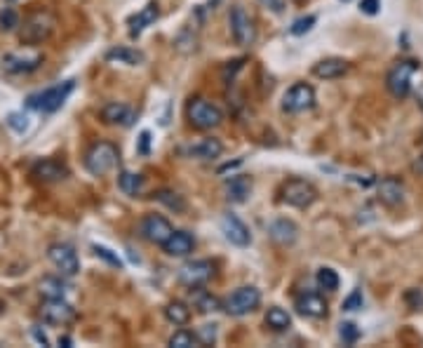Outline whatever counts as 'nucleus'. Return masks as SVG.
Segmentation results:
<instances>
[{"label":"nucleus","instance_id":"f257e3e1","mask_svg":"<svg viewBox=\"0 0 423 348\" xmlns=\"http://www.w3.org/2000/svg\"><path fill=\"white\" fill-rule=\"evenodd\" d=\"M120 163V151L111 141H94L85 151L82 165L92 177H104V174L113 172Z\"/></svg>","mask_w":423,"mask_h":348},{"label":"nucleus","instance_id":"f03ea898","mask_svg":"<svg viewBox=\"0 0 423 348\" xmlns=\"http://www.w3.org/2000/svg\"><path fill=\"white\" fill-rule=\"evenodd\" d=\"M75 89V80H64L57 82L52 87H45L40 92H34L27 96V106L40 113H54L64 106V101L68 99V94Z\"/></svg>","mask_w":423,"mask_h":348},{"label":"nucleus","instance_id":"7ed1b4c3","mask_svg":"<svg viewBox=\"0 0 423 348\" xmlns=\"http://www.w3.org/2000/svg\"><path fill=\"white\" fill-rule=\"evenodd\" d=\"M57 19L47 10H38L19 24V41L24 45H40L54 34Z\"/></svg>","mask_w":423,"mask_h":348},{"label":"nucleus","instance_id":"20e7f679","mask_svg":"<svg viewBox=\"0 0 423 348\" xmlns=\"http://www.w3.org/2000/svg\"><path fill=\"white\" fill-rule=\"evenodd\" d=\"M186 118H188V122L195 130L207 132L221 125L223 111L216 104H212L209 99H205V96H193V99L186 104Z\"/></svg>","mask_w":423,"mask_h":348},{"label":"nucleus","instance_id":"39448f33","mask_svg":"<svg viewBox=\"0 0 423 348\" xmlns=\"http://www.w3.org/2000/svg\"><path fill=\"white\" fill-rule=\"evenodd\" d=\"M421 64L414 61V59H400V61H395V66L388 71L386 87L395 99H405V96L412 94V78H414V71Z\"/></svg>","mask_w":423,"mask_h":348},{"label":"nucleus","instance_id":"423d86ee","mask_svg":"<svg viewBox=\"0 0 423 348\" xmlns=\"http://www.w3.org/2000/svg\"><path fill=\"white\" fill-rule=\"evenodd\" d=\"M280 201L290 205V208L309 210L318 201V189L311 182H306V179H290V182L282 184Z\"/></svg>","mask_w":423,"mask_h":348},{"label":"nucleus","instance_id":"0eeeda50","mask_svg":"<svg viewBox=\"0 0 423 348\" xmlns=\"http://www.w3.org/2000/svg\"><path fill=\"white\" fill-rule=\"evenodd\" d=\"M261 304V292L252 285L238 287L235 292H230L226 299L221 301V308L233 318H242V315H249L256 311Z\"/></svg>","mask_w":423,"mask_h":348},{"label":"nucleus","instance_id":"6e6552de","mask_svg":"<svg viewBox=\"0 0 423 348\" xmlns=\"http://www.w3.org/2000/svg\"><path fill=\"white\" fill-rule=\"evenodd\" d=\"M282 111L297 115L306 113L316 106V89H313L309 82H294V85L282 94Z\"/></svg>","mask_w":423,"mask_h":348},{"label":"nucleus","instance_id":"1a4fd4ad","mask_svg":"<svg viewBox=\"0 0 423 348\" xmlns=\"http://www.w3.org/2000/svg\"><path fill=\"white\" fill-rule=\"evenodd\" d=\"M228 27H230V36H233L235 45H240V48H249V45H254L256 27H254L252 17L245 12V8H240V5H233V8H230Z\"/></svg>","mask_w":423,"mask_h":348},{"label":"nucleus","instance_id":"9d476101","mask_svg":"<svg viewBox=\"0 0 423 348\" xmlns=\"http://www.w3.org/2000/svg\"><path fill=\"white\" fill-rule=\"evenodd\" d=\"M47 259L52 261V266L59 270L64 278H73L80 273V259L75 254V249L66 242H52L47 247Z\"/></svg>","mask_w":423,"mask_h":348},{"label":"nucleus","instance_id":"9b49d317","mask_svg":"<svg viewBox=\"0 0 423 348\" xmlns=\"http://www.w3.org/2000/svg\"><path fill=\"white\" fill-rule=\"evenodd\" d=\"M216 275V266L209 259H195L179 268V282L186 287H205Z\"/></svg>","mask_w":423,"mask_h":348},{"label":"nucleus","instance_id":"f8f14e48","mask_svg":"<svg viewBox=\"0 0 423 348\" xmlns=\"http://www.w3.org/2000/svg\"><path fill=\"white\" fill-rule=\"evenodd\" d=\"M38 315H40V320L45 322V325H57V327H64L68 325V322L75 320V308L68 304L64 296H54V299H45L40 311H38Z\"/></svg>","mask_w":423,"mask_h":348},{"label":"nucleus","instance_id":"ddd939ff","mask_svg":"<svg viewBox=\"0 0 423 348\" xmlns=\"http://www.w3.org/2000/svg\"><path fill=\"white\" fill-rule=\"evenodd\" d=\"M172 233H175L172 224L160 215H146L139 222V235L144 238V240H149L151 245H160V247H163V245L170 240Z\"/></svg>","mask_w":423,"mask_h":348},{"label":"nucleus","instance_id":"4468645a","mask_svg":"<svg viewBox=\"0 0 423 348\" xmlns=\"http://www.w3.org/2000/svg\"><path fill=\"white\" fill-rule=\"evenodd\" d=\"M45 61V57L40 52H10L3 57V71L10 75H24V73H34L36 68H40V64Z\"/></svg>","mask_w":423,"mask_h":348},{"label":"nucleus","instance_id":"2eb2a0df","mask_svg":"<svg viewBox=\"0 0 423 348\" xmlns=\"http://www.w3.org/2000/svg\"><path fill=\"white\" fill-rule=\"evenodd\" d=\"M31 177L36 182H43V184H57V182H64L68 177V167L59 163L54 158H45V160H38L31 170Z\"/></svg>","mask_w":423,"mask_h":348},{"label":"nucleus","instance_id":"dca6fc26","mask_svg":"<svg viewBox=\"0 0 423 348\" xmlns=\"http://www.w3.org/2000/svg\"><path fill=\"white\" fill-rule=\"evenodd\" d=\"M221 231L226 235V240L235 247H247L252 242V233H249L247 224L238 219L235 215H223L221 217Z\"/></svg>","mask_w":423,"mask_h":348},{"label":"nucleus","instance_id":"f3484780","mask_svg":"<svg viewBox=\"0 0 423 348\" xmlns=\"http://www.w3.org/2000/svg\"><path fill=\"white\" fill-rule=\"evenodd\" d=\"M184 158H193V160H216L223 153V144L219 139H200L195 144L181 146L179 148Z\"/></svg>","mask_w":423,"mask_h":348},{"label":"nucleus","instance_id":"a211bd4d","mask_svg":"<svg viewBox=\"0 0 423 348\" xmlns=\"http://www.w3.org/2000/svg\"><path fill=\"white\" fill-rule=\"evenodd\" d=\"M101 120L106 125H118V127H130L137 120V113H134L132 106L123 104V101H108V104L101 108Z\"/></svg>","mask_w":423,"mask_h":348},{"label":"nucleus","instance_id":"6ab92c4d","mask_svg":"<svg viewBox=\"0 0 423 348\" xmlns=\"http://www.w3.org/2000/svg\"><path fill=\"white\" fill-rule=\"evenodd\" d=\"M376 191H379V201L386 205V208H400L405 203V184L395 177H383L379 184H376Z\"/></svg>","mask_w":423,"mask_h":348},{"label":"nucleus","instance_id":"aec40b11","mask_svg":"<svg viewBox=\"0 0 423 348\" xmlns=\"http://www.w3.org/2000/svg\"><path fill=\"white\" fill-rule=\"evenodd\" d=\"M297 311L306 318H313V320H320L327 315V301L325 296L320 292H304L297 296Z\"/></svg>","mask_w":423,"mask_h":348},{"label":"nucleus","instance_id":"412c9836","mask_svg":"<svg viewBox=\"0 0 423 348\" xmlns=\"http://www.w3.org/2000/svg\"><path fill=\"white\" fill-rule=\"evenodd\" d=\"M158 17H160V8H158L156 0H151V3L146 5V8H141L137 15H132L130 19H127V27H130V36H132V38H139L146 29L153 27V24L158 22Z\"/></svg>","mask_w":423,"mask_h":348},{"label":"nucleus","instance_id":"4be33fe9","mask_svg":"<svg viewBox=\"0 0 423 348\" xmlns=\"http://www.w3.org/2000/svg\"><path fill=\"white\" fill-rule=\"evenodd\" d=\"M268 235H271L273 242L282 245V247H287V245H294L299 238V226L292 222V219H275V222H271V226H268Z\"/></svg>","mask_w":423,"mask_h":348},{"label":"nucleus","instance_id":"5701e85b","mask_svg":"<svg viewBox=\"0 0 423 348\" xmlns=\"http://www.w3.org/2000/svg\"><path fill=\"white\" fill-rule=\"evenodd\" d=\"M163 249L170 256H188L195 249V238L188 231H175L170 235V240L163 245Z\"/></svg>","mask_w":423,"mask_h":348},{"label":"nucleus","instance_id":"b1692460","mask_svg":"<svg viewBox=\"0 0 423 348\" xmlns=\"http://www.w3.org/2000/svg\"><path fill=\"white\" fill-rule=\"evenodd\" d=\"M348 61L346 59H339V57H329V59H322L313 66V75L316 78H322V80H336L341 75L348 73Z\"/></svg>","mask_w":423,"mask_h":348},{"label":"nucleus","instance_id":"393cba45","mask_svg":"<svg viewBox=\"0 0 423 348\" xmlns=\"http://www.w3.org/2000/svg\"><path fill=\"white\" fill-rule=\"evenodd\" d=\"M226 198L230 203H245L252 193V179L245 177V174H235V177L226 179Z\"/></svg>","mask_w":423,"mask_h":348},{"label":"nucleus","instance_id":"a878e982","mask_svg":"<svg viewBox=\"0 0 423 348\" xmlns=\"http://www.w3.org/2000/svg\"><path fill=\"white\" fill-rule=\"evenodd\" d=\"M191 304H193L200 313H214L221 308V301L216 299L214 294H209L207 289L202 287H193L191 289Z\"/></svg>","mask_w":423,"mask_h":348},{"label":"nucleus","instance_id":"bb28decb","mask_svg":"<svg viewBox=\"0 0 423 348\" xmlns=\"http://www.w3.org/2000/svg\"><path fill=\"white\" fill-rule=\"evenodd\" d=\"M106 61H118V64H125V66H139V64L144 61V55L132 48H113L106 52Z\"/></svg>","mask_w":423,"mask_h":348},{"label":"nucleus","instance_id":"cd10ccee","mask_svg":"<svg viewBox=\"0 0 423 348\" xmlns=\"http://www.w3.org/2000/svg\"><path fill=\"white\" fill-rule=\"evenodd\" d=\"M266 325L275 332H287L292 327V315L280 306H271L266 311Z\"/></svg>","mask_w":423,"mask_h":348},{"label":"nucleus","instance_id":"c85d7f7f","mask_svg":"<svg viewBox=\"0 0 423 348\" xmlns=\"http://www.w3.org/2000/svg\"><path fill=\"white\" fill-rule=\"evenodd\" d=\"M118 186L125 196H139L141 189H144V177L139 172H120L118 174Z\"/></svg>","mask_w":423,"mask_h":348},{"label":"nucleus","instance_id":"c756f323","mask_svg":"<svg viewBox=\"0 0 423 348\" xmlns=\"http://www.w3.org/2000/svg\"><path fill=\"white\" fill-rule=\"evenodd\" d=\"M163 313H165V318L177 327H181L191 320V308L186 306L184 301H170V304L163 308Z\"/></svg>","mask_w":423,"mask_h":348},{"label":"nucleus","instance_id":"7c9ffc66","mask_svg":"<svg viewBox=\"0 0 423 348\" xmlns=\"http://www.w3.org/2000/svg\"><path fill=\"white\" fill-rule=\"evenodd\" d=\"M316 282H318L320 289H325V292H336V289H339V282H341V280H339V275H336L334 268L322 266V268H318Z\"/></svg>","mask_w":423,"mask_h":348},{"label":"nucleus","instance_id":"2f4dec72","mask_svg":"<svg viewBox=\"0 0 423 348\" xmlns=\"http://www.w3.org/2000/svg\"><path fill=\"white\" fill-rule=\"evenodd\" d=\"M153 198H156L158 203H163L165 208L172 210V212H184L186 210L184 196H179V193H175V191H158V193H153Z\"/></svg>","mask_w":423,"mask_h":348},{"label":"nucleus","instance_id":"473e14b6","mask_svg":"<svg viewBox=\"0 0 423 348\" xmlns=\"http://www.w3.org/2000/svg\"><path fill=\"white\" fill-rule=\"evenodd\" d=\"M170 346L172 348H195V346H202V344H200V339H198V332L177 330L170 337Z\"/></svg>","mask_w":423,"mask_h":348},{"label":"nucleus","instance_id":"72a5a7b5","mask_svg":"<svg viewBox=\"0 0 423 348\" xmlns=\"http://www.w3.org/2000/svg\"><path fill=\"white\" fill-rule=\"evenodd\" d=\"M61 278H64V275H59V278H45V280H40V292L45 296H50V299H54V296H66L68 285Z\"/></svg>","mask_w":423,"mask_h":348},{"label":"nucleus","instance_id":"f704fd0d","mask_svg":"<svg viewBox=\"0 0 423 348\" xmlns=\"http://www.w3.org/2000/svg\"><path fill=\"white\" fill-rule=\"evenodd\" d=\"M360 327L355 325V322H341L339 325V337H341V341L346 346H352L357 339H360Z\"/></svg>","mask_w":423,"mask_h":348},{"label":"nucleus","instance_id":"c9c22d12","mask_svg":"<svg viewBox=\"0 0 423 348\" xmlns=\"http://www.w3.org/2000/svg\"><path fill=\"white\" fill-rule=\"evenodd\" d=\"M19 15H17V10H12V8H5L3 12H0V31H15L17 27H19Z\"/></svg>","mask_w":423,"mask_h":348},{"label":"nucleus","instance_id":"e433bc0d","mask_svg":"<svg viewBox=\"0 0 423 348\" xmlns=\"http://www.w3.org/2000/svg\"><path fill=\"white\" fill-rule=\"evenodd\" d=\"M316 22H318V19L313 17V15L301 17V19H297V22H294L292 27H290V34H292V36H304V34H309V31L316 27Z\"/></svg>","mask_w":423,"mask_h":348},{"label":"nucleus","instance_id":"4c0bfd02","mask_svg":"<svg viewBox=\"0 0 423 348\" xmlns=\"http://www.w3.org/2000/svg\"><path fill=\"white\" fill-rule=\"evenodd\" d=\"M92 249H94V254H97L99 259H104L106 263H111L113 268H123V261H120V256L113 254L111 249L104 247V245H92Z\"/></svg>","mask_w":423,"mask_h":348},{"label":"nucleus","instance_id":"58836bf2","mask_svg":"<svg viewBox=\"0 0 423 348\" xmlns=\"http://www.w3.org/2000/svg\"><path fill=\"white\" fill-rule=\"evenodd\" d=\"M412 92L419 101V106L423 108V66H419L414 71V78H412Z\"/></svg>","mask_w":423,"mask_h":348},{"label":"nucleus","instance_id":"ea45409f","mask_svg":"<svg viewBox=\"0 0 423 348\" xmlns=\"http://www.w3.org/2000/svg\"><path fill=\"white\" fill-rule=\"evenodd\" d=\"M362 304H364L362 292H360V289H355V292H350V294L343 299V311H360Z\"/></svg>","mask_w":423,"mask_h":348},{"label":"nucleus","instance_id":"a19ab883","mask_svg":"<svg viewBox=\"0 0 423 348\" xmlns=\"http://www.w3.org/2000/svg\"><path fill=\"white\" fill-rule=\"evenodd\" d=\"M198 339H200L202 346H212L216 341V330L214 325H202L200 330H198Z\"/></svg>","mask_w":423,"mask_h":348},{"label":"nucleus","instance_id":"79ce46f5","mask_svg":"<svg viewBox=\"0 0 423 348\" xmlns=\"http://www.w3.org/2000/svg\"><path fill=\"white\" fill-rule=\"evenodd\" d=\"M405 301L409 304L412 311H421L423 308V292L421 289H409V292L405 294Z\"/></svg>","mask_w":423,"mask_h":348},{"label":"nucleus","instance_id":"37998d69","mask_svg":"<svg viewBox=\"0 0 423 348\" xmlns=\"http://www.w3.org/2000/svg\"><path fill=\"white\" fill-rule=\"evenodd\" d=\"M8 125L12 127V130H17V132H27V115H19V113H12L10 118H8Z\"/></svg>","mask_w":423,"mask_h":348},{"label":"nucleus","instance_id":"c03bdc74","mask_svg":"<svg viewBox=\"0 0 423 348\" xmlns=\"http://www.w3.org/2000/svg\"><path fill=\"white\" fill-rule=\"evenodd\" d=\"M261 5H264L266 10L275 12V15H282V12L287 10V0H259Z\"/></svg>","mask_w":423,"mask_h":348},{"label":"nucleus","instance_id":"a18cd8bd","mask_svg":"<svg viewBox=\"0 0 423 348\" xmlns=\"http://www.w3.org/2000/svg\"><path fill=\"white\" fill-rule=\"evenodd\" d=\"M360 10L364 12V15H369V17L379 15V10H381V0H362V3H360Z\"/></svg>","mask_w":423,"mask_h":348},{"label":"nucleus","instance_id":"49530a36","mask_svg":"<svg viewBox=\"0 0 423 348\" xmlns=\"http://www.w3.org/2000/svg\"><path fill=\"white\" fill-rule=\"evenodd\" d=\"M149 141H151V134L149 132H141V153H149Z\"/></svg>","mask_w":423,"mask_h":348},{"label":"nucleus","instance_id":"de8ad7c7","mask_svg":"<svg viewBox=\"0 0 423 348\" xmlns=\"http://www.w3.org/2000/svg\"><path fill=\"white\" fill-rule=\"evenodd\" d=\"M59 346H70V337H59Z\"/></svg>","mask_w":423,"mask_h":348}]
</instances>
